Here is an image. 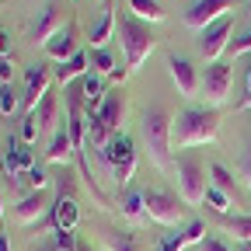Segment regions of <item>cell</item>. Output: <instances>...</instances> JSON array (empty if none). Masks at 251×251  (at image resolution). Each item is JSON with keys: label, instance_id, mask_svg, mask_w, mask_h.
I'll use <instances>...</instances> for the list:
<instances>
[{"label": "cell", "instance_id": "1", "mask_svg": "<svg viewBox=\"0 0 251 251\" xmlns=\"http://www.w3.org/2000/svg\"><path fill=\"white\" fill-rule=\"evenodd\" d=\"M220 108H185L178 119H175V133H171V143L178 150L185 147H206L220 136Z\"/></svg>", "mask_w": 251, "mask_h": 251}, {"label": "cell", "instance_id": "2", "mask_svg": "<svg viewBox=\"0 0 251 251\" xmlns=\"http://www.w3.org/2000/svg\"><path fill=\"white\" fill-rule=\"evenodd\" d=\"M119 42H122V52H126V70L136 74V70L143 67V59L153 52L157 35L150 31L147 21H140V18H133L129 11H126V14L119 18Z\"/></svg>", "mask_w": 251, "mask_h": 251}, {"label": "cell", "instance_id": "3", "mask_svg": "<svg viewBox=\"0 0 251 251\" xmlns=\"http://www.w3.org/2000/svg\"><path fill=\"white\" fill-rule=\"evenodd\" d=\"M171 133H175V119L157 105L143 115V126H140V136H143V147L150 153V161L157 168H168V157H171Z\"/></svg>", "mask_w": 251, "mask_h": 251}, {"label": "cell", "instance_id": "4", "mask_svg": "<svg viewBox=\"0 0 251 251\" xmlns=\"http://www.w3.org/2000/svg\"><path fill=\"white\" fill-rule=\"evenodd\" d=\"M178 188H181V202L185 206H199L209 192V178H206V164L196 153H181L178 157Z\"/></svg>", "mask_w": 251, "mask_h": 251}, {"label": "cell", "instance_id": "5", "mask_svg": "<svg viewBox=\"0 0 251 251\" xmlns=\"http://www.w3.org/2000/svg\"><path fill=\"white\" fill-rule=\"evenodd\" d=\"M143 206H147V216L153 224H164V227L181 224V216H185V202L178 196H171V192H161V188H147Z\"/></svg>", "mask_w": 251, "mask_h": 251}, {"label": "cell", "instance_id": "6", "mask_svg": "<svg viewBox=\"0 0 251 251\" xmlns=\"http://www.w3.org/2000/svg\"><path fill=\"white\" fill-rule=\"evenodd\" d=\"M230 42H234V18L227 14V18L213 21V25L202 31L199 49H202V56H206L209 63H220V56H224V52L230 49Z\"/></svg>", "mask_w": 251, "mask_h": 251}, {"label": "cell", "instance_id": "7", "mask_svg": "<svg viewBox=\"0 0 251 251\" xmlns=\"http://www.w3.org/2000/svg\"><path fill=\"white\" fill-rule=\"evenodd\" d=\"M230 84H234V67L230 63H209L206 74L199 77V87L206 94V101H213V105H220L230 94Z\"/></svg>", "mask_w": 251, "mask_h": 251}, {"label": "cell", "instance_id": "8", "mask_svg": "<svg viewBox=\"0 0 251 251\" xmlns=\"http://www.w3.org/2000/svg\"><path fill=\"white\" fill-rule=\"evenodd\" d=\"M234 4H237V0H196V4L185 11V25H188V28L206 31L213 21L227 18V11H230Z\"/></svg>", "mask_w": 251, "mask_h": 251}, {"label": "cell", "instance_id": "9", "mask_svg": "<svg viewBox=\"0 0 251 251\" xmlns=\"http://www.w3.org/2000/svg\"><path fill=\"white\" fill-rule=\"evenodd\" d=\"M49 80H52V70L46 67V63H35V67L25 70V94H21V105H25L28 112L39 108V101L46 98V91H49Z\"/></svg>", "mask_w": 251, "mask_h": 251}, {"label": "cell", "instance_id": "10", "mask_svg": "<svg viewBox=\"0 0 251 251\" xmlns=\"http://www.w3.org/2000/svg\"><path fill=\"white\" fill-rule=\"evenodd\" d=\"M80 49H77V25L70 21V25H63L56 35L46 42V56L49 59H56V63H67L70 56H77Z\"/></svg>", "mask_w": 251, "mask_h": 251}, {"label": "cell", "instance_id": "11", "mask_svg": "<svg viewBox=\"0 0 251 251\" xmlns=\"http://www.w3.org/2000/svg\"><path fill=\"white\" fill-rule=\"evenodd\" d=\"M168 70H171V80L178 84V91L185 94V98H192V94L199 91V74H196V67L188 63L185 56H168Z\"/></svg>", "mask_w": 251, "mask_h": 251}, {"label": "cell", "instance_id": "12", "mask_svg": "<svg viewBox=\"0 0 251 251\" xmlns=\"http://www.w3.org/2000/svg\"><path fill=\"white\" fill-rule=\"evenodd\" d=\"M49 216H52V227H56V230H74V227H77L80 209H77V202H74V196L67 192V188H59V196H56Z\"/></svg>", "mask_w": 251, "mask_h": 251}, {"label": "cell", "instance_id": "13", "mask_svg": "<svg viewBox=\"0 0 251 251\" xmlns=\"http://www.w3.org/2000/svg\"><path fill=\"white\" fill-rule=\"evenodd\" d=\"M0 168L7 171V178H14V181H18L25 171L35 168V164H31V150H28V147H21V143L11 136V143H7V150H4V164H0Z\"/></svg>", "mask_w": 251, "mask_h": 251}, {"label": "cell", "instance_id": "14", "mask_svg": "<svg viewBox=\"0 0 251 251\" xmlns=\"http://www.w3.org/2000/svg\"><path fill=\"white\" fill-rule=\"evenodd\" d=\"M46 209H52L46 192H28V196L14 206V220H18V224H25V227H28V224H39V216H42Z\"/></svg>", "mask_w": 251, "mask_h": 251}, {"label": "cell", "instance_id": "15", "mask_svg": "<svg viewBox=\"0 0 251 251\" xmlns=\"http://www.w3.org/2000/svg\"><path fill=\"white\" fill-rule=\"evenodd\" d=\"M80 94H84V112L87 115H94L101 108V101H105V80H101V74H84L80 77Z\"/></svg>", "mask_w": 251, "mask_h": 251}, {"label": "cell", "instance_id": "16", "mask_svg": "<svg viewBox=\"0 0 251 251\" xmlns=\"http://www.w3.org/2000/svg\"><path fill=\"white\" fill-rule=\"evenodd\" d=\"M59 28H63L59 7H56V4H46V7H42V14H39V21H35V28H31V39L46 46V42H49V39L56 35Z\"/></svg>", "mask_w": 251, "mask_h": 251}, {"label": "cell", "instance_id": "17", "mask_svg": "<svg viewBox=\"0 0 251 251\" xmlns=\"http://www.w3.org/2000/svg\"><path fill=\"white\" fill-rule=\"evenodd\" d=\"M84 74H91V56H87V52L70 56L67 63H59V67L52 70V77H56L63 87H70V80H77V77H84Z\"/></svg>", "mask_w": 251, "mask_h": 251}, {"label": "cell", "instance_id": "18", "mask_svg": "<svg viewBox=\"0 0 251 251\" xmlns=\"http://www.w3.org/2000/svg\"><path fill=\"white\" fill-rule=\"evenodd\" d=\"M101 157H105V164H108V168H119L122 161H129V157H136V143H133L129 136L115 133V136L108 140V147L101 150Z\"/></svg>", "mask_w": 251, "mask_h": 251}, {"label": "cell", "instance_id": "19", "mask_svg": "<svg viewBox=\"0 0 251 251\" xmlns=\"http://www.w3.org/2000/svg\"><path fill=\"white\" fill-rule=\"evenodd\" d=\"M122 115H126V98H122V91L105 94V101H101V108H98V119H101L108 129L115 133L119 126H122Z\"/></svg>", "mask_w": 251, "mask_h": 251}, {"label": "cell", "instance_id": "20", "mask_svg": "<svg viewBox=\"0 0 251 251\" xmlns=\"http://www.w3.org/2000/svg\"><path fill=\"white\" fill-rule=\"evenodd\" d=\"M46 161H49V164H70V161H74V143H70V133H56V136L49 140Z\"/></svg>", "mask_w": 251, "mask_h": 251}, {"label": "cell", "instance_id": "21", "mask_svg": "<svg viewBox=\"0 0 251 251\" xmlns=\"http://www.w3.org/2000/svg\"><path fill=\"white\" fill-rule=\"evenodd\" d=\"M39 119V129H42V136L46 133H52V126H56V115H59V101H56V94L52 91H46V98L39 101V108L31 112Z\"/></svg>", "mask_w": 251, "mask_h": 251}, {"label": "cell", "instance_id": "22", "mask_svg": "<svg viewBox=\"0 0 251 251\" xmlns=\"http://www.w3.org/2000/svg\"><path fill=\"white\" fill-rule=\"evenodd\" d=\"M112 136H115V133H112L108 126L98 119V112H94V115H87V147H91V150H105Z\"/></svg>", "mask_w": 251, "mask_h": 251}, {"label": "cell", "instance_id": "23", "mask_svg": "<svg viewBox=\"0 0 251 251\" xmlns=\"http://www.w3.org/2000/svg\"><path fill=\"white\" fill-rule=\"evenodd\" d=\"M119 28V18H115V11H105L101 14V21L91 28V49H105V42L112 39V31Z\"/></svg>", "mask_w": 251, "mask_h": 251}, {"label": "cell", "instance_id": "24", "mask_svg": "<svg viewBox=\"0 0 251 251\" xmlns=\"http://www.w3.org/2000/svg\"><path fill=\"white\" fill-rule=\"evenodd\" d=\"M129 14L140 21H164L168 11L157 4V0H129Z\"/></svg>", "mask_w": 251, "mask_h": 251}, {"label": "cell", "instance_id": "25", "mask_svg": "<svg viewBox=\"0 0 251 251\" xmlns=\"http://www.w3.org/2000/svg\"><path fill=\"white\" fill-rule=\"evenodd\" d=\"M105 248L108 251H140V241L129 230H112V234H105Z\"/></svg>", "mask_w": 251, "mask_h": 251}, {"label": "cell", "instance_id": "26", "mask_svg": "<svg viewBox=\"0 0 251 251\" xmlns=\"http://www.w3.org/2000/svg\"><path fill=\"white\" fill-rule=\"evenodd\" d=\"M122 216L126 220H143L147 216V206H143V192H126V199H122Z\"/></svg>", "mask_w": 251, "mask_h": 251}, {"label": "cell", "instance_id": "27", "mask_svg": "<svg viewBox=\"0 0 251 251\" xmlns=\"http://www.w3.org/2000/svg\"><path fill=\"white\" fill-rule=\"evenodd\" d=\"M224 227H227L241 244H251V216H224Z\"/></svg>", "mask_w": 251, "mask_h": 251}, {"label": "cell", "instance_id": "28", "mask_svg": "<svg viewBox=\"0 0 251 251\" xmlns=\"http://www.w3.org/2000/svg\"><path fill=\"white\" fill-rule=\"evenodd\" d=\"M91 70L101 74V77L112 74V70H115V56H112L108 49H91Z\"/></svg>", "mask_w": 251, "mask_h": 251}, {"label": "cell", "instance_id": "29", "mask_svg": "<svg viewBox=\"0 0 251 251\" xmlns=\"http://www.w3.org/2000/svg\"><path fill=\"white\" fill-rule=\"evenodd\" d=\"M209 178H213V188H220V192L234 196V175H230L224 164H213V168H209Z\"/></svg>", "mask_w": 251, "mask_h": 251}, {"label": "cell", "instance_id": "30", "mask_svg": "<svg viewBox=\"0 0 251 251\" xmlns=\"http://www.w3.org/2000/svg\"><path fill=\"white\" fill-rule=\"evenodd\" d=\"M18 105H21V98H18L14 84H0V115H14Z\"/></svg>", "mask_w": 251, "mask_h": 251}, {"label": "cell", "instance_id": "31", "mask_svg": "<svg viewBox=\"0 0 251 251\" xmlns=\"http://www.w3.org/2000/svg\"><path fill=\"white\" fill-rule=\"evenodd\" d=\"M18 181H28V185H31V192H46V188L52 185V178H49L42 168H31V171H25Z\"/></svg>", "mask_w": 251, "mask_h": 251}, {"label": "cell", "instance_id": "32", "mask_svg": "<svg viewBox=\"0 0 251 251\" xmlns=\"http://www.w3.org/2000/svg\"><path fill=\"white\" fill-rule=\"evenodd\" d=\"M206 202H209V209L220 213V216H227V213H230V196H227V192H220V188H213V185H209V192H206Z\"/></svg>", "mask_w": 251, "mask_h": 251}, {"label": "cell", "instance_id": "33", "mask_svg": "<svg viewBox=\"0 0 251 251\" xmlns=\"http://www.w3.org/2000/svg\"><path fill=\"white\" fill-rule=\"evenodd\" d=\"M188 248V234L178 230V234H164L161 244H157V251H185Z\"/></svg>", "mask_w": 251, "mask_h": 251}, {"label": "cell", "instance_id": "34", "mask_svg": "<svg viewBox=\"0 0 251 251\" xmlns=\"http://www.w3.org/2000/svg\"><path fill=\"white\" fill-rule=\"evenodd\" d=\"M39 136H42V129H39V119L28 112V115L21 119V140H25V143H31V140H39Z\"/></svg>", "mask_w": 251, "mask_h": 251}, {"label": "cell", "instance_id": "35", "mask_svg": "<svg viewBox=\"0 0 251 251\" xmlns=\"http://www.w3.org/2000/svg\"><path fill=\"white\" fill-rule=\"evenodd\" d=\"M133 171H136V157H129V161H122L119 168H112L115 185H129V181H133Z\"/></svg>", "mask_w": 251, "mask_h": 251}, {"label": "cell", "instance_id": "36", "mask_svg": "<svg viewBox=\"0 0 251 251\" xmlns=\"http://www.w3.org/2000/svg\"><path fill=\"white\" fill-rule=\"evenodd\" d=\"M227 52H230V56H244V52H251V31H244L241 39H234Z\"/></svg>", "mask_w": 251, "mask_h": 251}, {"label": "cell", "instance_id": "37", "mask_svg": "<svg viewBox=\"0 0 251 251\" xmlns=\"http://www.w3.org/2000/svg\"><path fill=\"white\" fill-rule=\"evenodd\" d=\"M199 248H202V251H230V248H227L224 241H220V237H206Z\"/></svg>", "mask_w": 251, "mask_h": 251}, {"label": "cell", "instance_id": "38", "mask_svg": "<svg viewBox=\"0 0 251 251\" xmlns=\"http://www.w3.org/2000/svg\"><path fill=\"white\" fill-rule=\"evenodd\" d=\"M0 59H11V35L0 28Z\"/></svg>", "mask_w": 251, "mask_h": 251}, {"label": "cell", "instance_id": "39", "mask_svg": "<svg viewBox=\"0 0 251 251\" xmlns=\"http://www.w3.org/2000/svg\"><path fill=\"white\" fill-rule=\"evenodd\" d=\"M241 171H244V181H248V188H251V143H248V150H244V161H241Z\"/></svg>", "mask_w": 251, "mask_h": 251}, {"label": "cell", "instance_id": "40", "mask_svg": "<svg viewBox=\"0 0 251 251\" xmlns=\"http://www.w3.org/2000/svg\"><path fill=\"white\" fill-rule=\"evenodd\" d=\"M14 70H11V59H0V84H11Z\"/></svg>", "mask_w": 251, "mask_h": 251}, {"label": "cell", "instance_id": "41", "mask_svg": "<svg viewBox=\"0 0 251 251\" xmlns=\"http://www.w3.org/2000/svg\"><path fill=\"white\" fill-rule=\"evenodd\" d=\"M108 77H112L115 84H126V77H129V70H126V67H115V70H112Z\"/></svg>", "mask_w": 251, "mask_h": 251}, {"label": "cell", "instance_id": "42", "mask_svg": "<svg viewBox=\"0 0 251 251\" xmlns=\"http://www.w3.org/2000/svg\"><path fill=\"white\" fill-rule=\"evenodd\" d=\"M0 251H14V248H11V241H7V234H4V230H0Z\"/></svg>", "mask_w": 251, "mask_h": 251}, {"label": "cell", "instance_id": "43", "mask_svg": "<svg viewBox=\"0 0 251 251\" xmlns=\"http://www.w3.org/2000/svg\"><path fill=\"white\" fill-rule=\"evenodd\" d=\"M0 220H4V192H0Z\"/></svg>", "mask_w": 251, "mask_h": 251}, {"label": "cell", "instance_id": "44", "mask_svg": "<svg viewBox=\"0 0 251 251\" xmlns=\"http://www.w3.org/2000/svg\"><path fill=\"white\" fill-rule=\"evenodd\" d=\"M39 251H59V248H56V244H46V248H39Z\"/></svg>", "mask_w": 251, "mask_h": 251}, {"label": "cell", "instance_id": "45", "mask_svg": "<svg viewBox=\"0 0 251 251\" xmlns=\"http://www.w3.org/2000/svg\"><path fill=\"white\" fill-rule=\"evenodd\" d=\"M248 91H251V67H248Z\"/></svg>", "mask_w": 251, "mask_h": 251}, {"label": "cell", "instance_id": "46", "mask_svg": "<svg viewBox=\"0 0 251 251\" xmlns=\"http://www.w3.org/2000/svg\"><path fill=\"white\" fill-rule=\"evenodd\" d=\"M241 251H251V244H241Z\"/></svg>", "mask_w": 251, "mask_h": 251}, {"label": "cell", "instance_id": "47", "mask_svg": "<svg viewBox=\"0 0 251 251\" xmlns=\"http://www.w3.org/2000/svg\"><path fill=\"white\" fill-rule=\"evenodd\" d=\"M0 164H4V150H0Z\"/></svg>", "mask_w": 251, "mask_h": 251}, {"label": "cell", "instance_id": "48", "mask_svg": "<svg viewBox=\"0 0 251 251\" xmlns=\"http://www.w3.org/2000/svg\"><path fill=\"white\" fill-rule=\"evenodd\" d=\"M248 14H251V0H248Z\"/></svg>", "mask_w": 251, "mask_h": 251}]
</instances>
